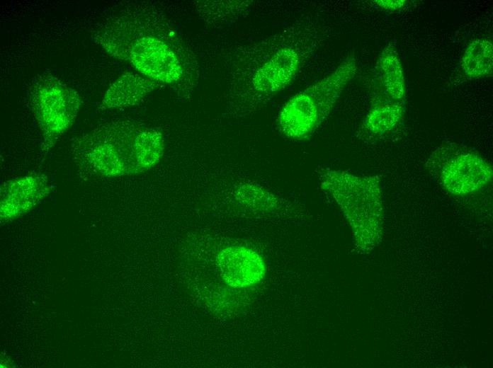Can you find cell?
Wrapping results in <instances>:
<instances>
[{
	"instance_id": "cell-1",
	"label": "cell",
	"mask_w": 493,
	"mask_h": 368,
	"mask_svg": "<svg viewBox=\"0 0 493 368\" xmlns=\"http://www.w3.org/2000/svg\"><path fill=\"white\" fill-rule=\"evenodd\" d=\"M163 16L146 5L128 8L107 20L94 40L108 54L130 62L144 76L159 83L185 81L186 54Z\"/></svg>"
},
{
	"instance_id": "cell-2",
	"label": "cell",
	"mask_w": 493,
	"mask_h": 368,
	"mask_svg": "<svg viewBox=\"0 0 493 368\" xmlns=\"http://www.w3.org/2000/svg\"><path fill=\"white\" fill-rule=\"evenodd\" d=\"M312 33L284 31L251 47L239 60L233 77V105L249 113L266 104L294 81L316 42Z\"/></svg>"
},
{
	"instance_id": "cell-3",
	"label": "cell",
	"mask_w": 493,
	"mask_h": 368,
	"mask_svg": "<svg viewBox=\"0 0 493 368\" xmlns=\"http://www.w3.org/2000/svg\"><path fill=\"white\" fill-rule=\"evenodd\" d=\"M321 189L343 212L362 252L380 241L383 225L382 192L378 176H360L329 168L317 170Z\"/></svg>"
},
{
	"instance_id": "cell-4",
	"label": "cell",
	"mask_w": 493,
	"mask_h": 368,
	"mask_svg": "<svg viewBox=\"0 0 493 368\" xmlns=\"http://www.w3.org/2000/svg\"><path fill=\"white\" fill-rule=\"evenodd\" d=\"M142 127L130 121L99 125L73 142L76 163L88 172L105 177L140 173L137 139Z\"/></svg>"
},
{
	"instance_id": "cell-5",
	"label": "cell",
	"mask_w": 493,
	"mask_h": 368,
	"mask_svg": "<svg viewBox=\"0 0 493 368\" xmlns=\"http://www.w3.org/2000/svg\"><path fill=\"white\" fill-rule=\"evenodd\" d=\"M356 70V58L349 56L330 74L290 98L278 115L279 132L293 140L310 138L328 118Z\"/></svg>"
},
{
	"instance_id": "cell-6",
	"label": "cell",
	"mask_w": 493,
	"mask_h": 368,
	"mask_svg": "<svg viewBox=\"0 0 493 368\" xmlns=\"http://www.w3.org/2000/svg\"><path fill=\"white\" fill-rule=\"evenodd\" d=\"M33 112L48 151L73 125L81 98L79 93L52 75L38 76L30 88Z\"/></svg>"
},
{
	"instance_id": "cell-7",
	"label": "cell",
	"mask_w": 493,
	"mask_h": 368,
	"mask_svg": "<svg viewBox=\"0 0 493 368\" xmlns=\"http://www.w3.org/2000/svg\"><path fill=\"white\" fill-rule=\"evenodd\" d=\"M426 166L446 191L458 196L479 192L493 175L492 166L483 157L456 144L438 147Z\"/></svg>"
},
{
	"instance_id": "cell-8",
	"label": "cell",
	"mask_w": 493,
	"mask_h": 368,
	"mask_svg": "<svg viewBox=\"0 0 493 368\" xmlns=\"http://www.w3.org/2000/svg\"><path fill=\"white\" fill-rule=\"evenodd\" d=\"M48 179L32 173L4 182L1 187V217L10 219L28 212L50 192Z\"/></svg>"
},
{
	"instance_id": "cell-9",
	"label": "cell",
	"mask_w": 493,
	"mask_h": 368,
	"mask_svg": "<svg viewBox=\"0 0 493 368\" xmlns=\"http://www.w3.org/2000/svg\"><path fill=\"white\" fill-rule=\"evenodd\" d=\"M217 263L225 282L235 288L256 284L266 273L262 257L254 250L244 246L222 249L217 254Z\"/></svg>"
},
{
	"instance_id": "cell-10",
	"label": "cell",
	"mask_w": 493,
	"mask_h": 368,
	"mask_svg": "<svg viewBox=\"0 0 493 368\" xmlns=\"http://www.w3.org/2000/svg\"><path fill=\"white\" fill-rule=\"evenodd\" d=\"M159 86V82L146 76L125 73L110 85L99 108L106 110L137 105Z\"/></svg>"
},
{
	"instance_id": "cell-11",
	"label": "cell",
	"mask_w": 493,
	"mask_h": 368,
	"mask_svg": "<svg viewBox=\"0 0 493 368\" xmlns=\"http://www.w3.org/2000/svg\"><path fill=\"white\" fill-rule=\"evenodd\" d=\"M403 114L402 103L392 101L388 98L375 100L363 120L359 134L366 139H379L398 127Z\"/></svg>"
},
{
	"instance_id": "cell-12",
	"label": "cell",
	"mask_w": 493,
	"mask_h": 368,
	"mask_svg": "<svg viewBox=\"0 0 493 368\" xmlns=\"http://www.w3.org/2000/svg\"><path fill=\"white\" fill-rule=\"evenodd\" d=\"M378 68L387 97L392 101L402 103L405 83L402 63L394 47L389 45L382 52Z\"/></svg>"
},
{
	"instance_id": "cell-13",
	"label": "cell",
	"mask_w": 493,
	"mask_h": 368,
	"mask_svg": "<svg viewBox=\"0 0 493 368\" xmlns=\"http://www.w3.org/2000/svg\"><path fill=\"white\" fill-rule=\"evenodd\" d=\"M465 74L470 78L492 76L493 46L490 41L477 39L467 47L461 60Z\"/></svg>"
},
{
	"instance_id": "cell-14",
	"label": "cell",
	"mask_w": 493,
	"mask_h": 368,
	"mask_svg": "<svg viewBox=\"0 0 493 368\" xmlns=\"http://www.w3.org/2000/svg\"><path fill=\"white\" fill-rule=\"evenodd\" d=\"M233 195L238 202L256 210L273 211L280 204L278 197L255 183L239 184L234 190Z\"/></svg>"
},
{
	"instance_id": "cell-15",
	"label": "cell",
	"mask_w": 493,
	"mask_h": 368,
	"mask_svg": "<svg viewBox=\"0 0 493 368\" xmlns=\"http://www.w3.org/2000/svg\"><path fill=\"white\" fill-rule=\"evenodd\" d=\"M244 1H200L198 7L200 15L209 23H224L241 15L249 6Z\"/></svg>"
},
{
	"instance_id": "cell-16",
	"label": "cell",
	"mask_w": 493,
	"mask_h": 368,
	"mask_svg": "<svg viewBox=\"0 0 493 368\" xmlns=\"http://www.w3.org/2000/svg\"><path fill=\"white\" fill-rule=\"evenodd\" d=\"M375 2L380 7L389 10H397L406 4L404 0H377Z\"/></svg>"
}]
</instances>
